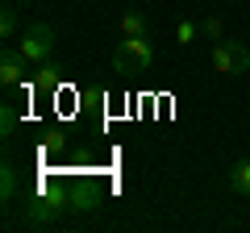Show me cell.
<instances>
[{"instance_id": "obj_1", "label": "cell", "mask_w": 250, "mask_h": 233, "mask_svg": "<svg viewBox=\"0 0 250 233\" xmlns=\"http://www.w3.org/2000/svg\"><path fill=\"white\" fill-rule=\"evenodd\" d=\"M154 67V46L150 38H121V46L113 50V71L125 75H142Z\"/></svg>"}, {"instance_id": "obj_2", "label": "cell", "mask_w": 250, "mask_h": 233, "mask_svg": "<svg viewBox=\"0 0 250 233\" xmlns=\"http://www.w3.org/2000/svg\"><path fill=\"white\" fill-rule=\"evenodd\" d=\"M213 67L221 75H246L250 71V46L238 42V38H221L213 46Z\"/></svg>"}, {"instance_id": "obj_3", "label": "cell", "mask_w": 250, "mask_h": 233, "mask_svg": "<svg viewBox=\"0 0 250 233\" xmlns=\"http://www.w3.org/2000/svg\"><path fill=\"white\" fill-rule=\"evenodd\" d=\"M21 54H25L29 63H46L54 54V29L46 25V21H34V25H25V34L17 38Z\"/></svg>"}, {"instance_id": "obj_4", "label": "cell", "mask_w": 250, "mask_h": 233, "mask_svg": "<svg viewBox=\"0 0 250 233\" xmlns=\"http://www.w3.org/2000/svg\"><path fill=\"white\" fill-rule=\"evenodd\" d=\"M25 67H29V58L21 54V46H4V54H0V83L4 88H17L25 79Z\"/></svg>"}, {"instance_id": "obj_5", "label": "cell", "mask_w": 250, "mask_h": 233, "mask_svg": "<svg viewBox=\"0 0 250 233\" xmlns=\"http://www.w3.org/2000/svg\"><path fill=\"white\" fill-rule=\"evenodd\" d=\"M121 34L125 38H150V21L142 9H125L121 13Z\"/></svg>"}, {"instance_id": "obj_6", "label": "cell", "mask_w": 250, "mask_h": 233, "mask_svg": "<svg viewBox=\"0 0 250 233\" xmlns=\"http://www.w3.org/2000/svg\"><path fill=\"white\" fill-rule=\"evenodd\" d=\"M229 188L238 192V196L250 200V158H238V162L229 167Z\"/></svg>"}, {"instance_id": "obj_7", "label": "cell", "mask_w": 250, "mask_h": 233, "mask_svg": "<svg viewBox=\"0 0 250 233\" xmlns=\"http://www.w3.org/2000/svg\"><path fill=\"white\" fill-rule=\"evenodd\" d=\"M59 83V67L46 58V63H38V88H54Z\"/></svg>"}, {"instance_id": "obj_8", "label": "cell", "mask_w": 250, "mask_h": 233, "mask_svg": "<svg viewBox=\"0 0 250 233\" xmlns=\"http://www.w3.org/2000/svg\"><path fill=\"white\" fill-rule=\"evenodd\" d=\"M196 38H200V25H192V21H179L175 25V42L179 46H192Z\"/></svg>"}, {"instance_id": "obj_9", "label": "cell", "mask_w": 250, "mask_h": 233, "mask_svg": "<svg viewBox=\"0 0 250 233\" xmlns=\"http://www.w3.org/2000/svg\"><path fill=\"white\" fill-rule=\"evenodd\" d=\"M0 34L17 38V9H13V4H4V13H0Z\"/></svg>"}, {"instance_id": "obj_10", "label": "cell", "mask_w": 250, "mask_h": 233, "mask_svg": "<svg viewBox=\"0 0 250 233\" xmlns=\"http://www.w3.org/2000/svg\"><path fill=\"white\" fill-rule=\"evenodd\" d=\"M200 34H205V38H217V42H221V38H225L221 17H205V21H200Z\"/></svg>"}, {"instance_id": "obj_11", "label": "cell", "mask_w": 250, "mask_h": 233, "mask_svg": "<svg viewBox=\"0 0 250 233\" xmlns=\"http://www.w3.org/2000/svg\"><path fill=\"white\" fill-rule=\"evenodd\" d=\"M13 121H17V113H13V104H4V108H0V129L9 134V129H13Z\"/></svg>"}, {"instance_id": "obj_12", "label": "cell", "mask_w": 250, "mask_h": 233, "mask_svg": "<svg viewBox=\"0 0 250 233\" xmlns=\"http://www.w3.org/2000/svg\"><path fill=\"white\" fill-rule=\"evenodd\" d=\"M13 188H17V175H13V167H4V200H13Z\"/></svg>"}]
</instances>
